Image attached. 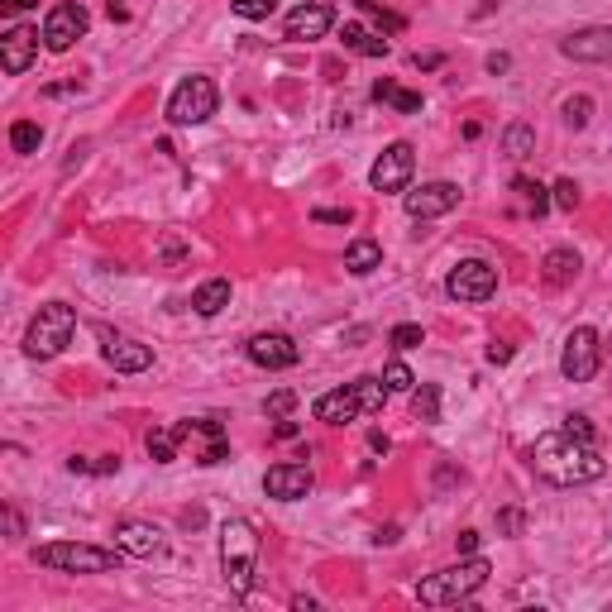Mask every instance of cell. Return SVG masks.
<instances>
[{
	"label": "cell",
	"mask_w": 612,
	"mask_h": 612,
	"mask_svg": "<svg viewBox=\"0 0 612 612\" xmlns=\"http://www.w3.org/2000/svg\"><path fill=\"white\" fill-rule=\"evenodd\" d=\"M531 469L541 474L555 488H579V483H593L608 474V459L603 450L584 436H569L565 426L560 431H546V436L531 445Z\"/></svg>",
	"instance_id": "6da1fadb"
},
{
	"label": "cell",
	"mask_w": 612,
	"mask_h": 612,
	"mask_svg": "<svg viewBox=\"0 0 612 612\" xmlns=\"http://www.w3.org/2000/svg\"><path fill=\"white\" fill-rule=\"evenodd\" d=\"M488 574H493V565H488L483 555H469V560L440 569V574H426V579L416 584V598H421L426 608H450V603L474 598V593L488 584Z\"/></svg>",
	"instance_id": "7a4b0ae2"
},
{
	"label": "cell",
	"mask_w": 612,
	"mask_h": 612,
	"mask_svg": "<svg viewBox=\"0 0 612 612\" xmlns=\"http://www.w3.org/2000/svg\"><path fill=\"white\" fill-rule=\"evenodd\" d=\"M254 565H259V536H254V526L244 522V517H230V522L220 526V569H225L230 593H240V598L249 593Z\"/></svg>",
	"instance_id": "3957f363"
},
{
	"label": "cell",
	"mask_w": 612,
	"mask_h": 612,
	"mask_svg": "<svg viewBox=\"0 0 612 612\" xmlns=\"http://www.w3.org/2000/svg\"><path fill=\"white\" fill-rule=\"evenodd\" d=\"M125 560V550L115 546H77V541H53V546H39L34 550V565L53 569V574H110V569H120Z\"/></svg>",
	"instance_id": "277c9868"
},
{
	"label": "cell",
	"mask_w": 612,
	"mask_h": 612,
	"mask_svg": "<svg viewBox=\"0 0 612 612\" xmlns=\"http://www.w3.org/2000/svg\"><path fill=\"white\" fill-rule=\"evenodd\" d=\"M72 330H77V311L67 302L39 306V316L24 330V354H29V359H53V354H63V345L72 340Z\"/></svg>",
	"instance_id": "5b68a950"
},
{
	"label": "cell",
	"mask_w": 612,
	"mask_h": 612,
	"mask_svg": "<svg viewBox=\"0 0 612 612\" xmlns=\"http://www.w3.org/2000/svg\"><path fill=\"white\" fill-rule=\"evenodd\" d=\"M216 106H220V91H216V82L211 77H187L182 87L168 96V120L173 125H206L211 115H216Z\"/></svg>",
	"instance_id": "8992f818"
},
{
	"label": "cell",
	"mask_w": 612,
	"mask_h": 612,
	"mask_svg": "<svg viewBox=\"0 0 612 612\" xmlns=\"http://www.w3.org/2000/svg\"><path fill=\"white\" fill-rule=\"evenodd\" d=\"M445 292H450L455 302H469V306L488 302V297L498 292V268H493V263H483V259L455 263V268H450V278H445Z\"/></svg>",
	"instance_id": "52a82bcc"
},
{
	"label": "cell",
	"mask_w": 612,
	"mask_h": 612,
	"mask_svg": "<svg viewBox=\"0 0 612 612\" xmlns=\"http://www.w3.org/2000/svg\"><path fill=\"white\" fill-rule=\"evenodd\" d=\"M598 359H603V345H598V330L574 326L565 340V354H560V373L569 383H589L598 373Z\"/></svg>",
	"instance_id": "ba28073f"
},
{
	"label": "cell",
	"mask_w": 612,
	"mask_h": 612,
	"mask_svg": "<svg viewBox=\"0 0 612 612\" xmlns=\"http://www.w3.org/2000/svg\"><path fill=\"white\" fill-rule=\"evenodd\" d=\"M412 168H416L412 144H388L378 153V163L369 168V187L373 192H402L412 182Z\"/></svg>",
	"instance_id": "9c48e42d"
},
{
	"label": "cell",
	"mask_w": 612,
	"mask_h": 612,
	"mask_svg": "<svg viewBox=\"0 0 612 612\" xmlns=\"http://www.w3.org/2000/svg\"><path fill=\"white\" fill-rule=\"evenodd\" d=\"M87 24H91V15L82 5H72V0H67V5H53L44 20V48L48 53H67V48L87 34Z\"/></svg>",
	"instance_id": "30bf717a"
},
{
	"label": "cell",
	"mask_w": 612,
	"mask_h": 612,
	"mask_svg": "<svg viewBox=\"0 0 612 612\" xmlns=\"http://www.w3.org/2000/svg\"><path fill=\"white\" fill-rule=\"evenodd\" d=\"M560 53L574 63H612V24H589L560 39Z\"/></svg>",
	"instance_id": "8fae6325"
},
{
	"label": "cell",
	"mask_w": 612,
	"mask_h": 612,
	"mask_svg": "<svg viewBox=\"0 0 612 612\" xmlns=\"http://www.w3.org/2000/svg\"><path fill=\"white\" fill-rule=\"evenodd\" d=\"M244 354H249L259 369H292V364L302 359L297 340H292V335H283V330H263V335H254V340L244 345Z\"/></svg>",
	"instance_id": "7c38bea8"
},
{
	"label": "cell",
	"mask_w": 612,
	"mask_h": 612,
	"mask_svg": "<svg viewBox=\"0 0 612 612\" xmlns=\"http://www.w3.org/2000/svg\"><path fill=\"white\" fill-rule=\"evenodd\" d=\"M311 483H316V474L306 469V464H273L268 474H263V493L268 498H278V503H297V498H306L311 493Z\"/></svg>",
	"instance_id": "4fadbf2b"
},
{
	"label": "cell",
	"mask_w": 612,
	"mask_h": 612,
	"mask_svg": "<svg viewBox=\"0 0 612 612\" xmlns=\"http://www.w3.org/2000/svg\"><path fill=\"white\" fill-rule=\"evenodd\" d=\"M34 58H39V29H29V24H10V29H5V39H0V67H5L10 77H20V72H29Z\"/></svg>",
	"instance_id": "5bb4252c"
},
{
	"label": "cell",
	"mask_w": 612,
	"mask_h": 612,
	"mask_svg": "<svg viewBox=\"0 0 612 612\" xmlns=\"http://www.w3.org/2000/svg\"><path fill=\"white\" fill-rule=\"evenodd\" d=\"M330 24H335V10H330V5H321V0H311V5H297V10L287 15L283 39H292V44H306V39H326Z\"/></svg>",
	"instance_id": "9a60e30c"
},
{
	"label": "cell",
	"mask_w": 612,
	"mask_h": 612,
	"mask_svg": "<svg viewBox=\"0 0 612 612\" xmlns=\"http://www.w3.org/2000/svg\"><path fill=\"white\" fill-rule=\"evenodd\" d=\"M402 206H407V216H412V220L445 216V211H455V206H459V187H455V182H426L421 192H407V197H402Z\"/></svg>",
	"instance_id": "2e32d148"
},
{
	"label": "cell",
	"mask_w": 612,
	"mask_h": 612,
	"mask_svg": "<svg viewBox=\"0 0 612 612\" xmlns=\"http://www.w3.org/2000/svg\"><path fill=\"white\" fill-rule=\"evenodd\" d=\"M354 416H369L364 412V397H359V383H345V388H335V393L316 397V421L345 426V421H354Z\"/></svg>",
	"instance_id": "e0dca14e"
},
{
	"label": "cell",
	"mask_w": 612,
	"mask_h": 612,
	"mask_svg": "<svg viewBox=\"0 0 612 612\" xmlns=\"http://www.w3.org/2000/svg\"><path fill=\"white\" fill-rule=\"evenodd\" d=\"M115 546L125 550V555L153 560V555H163V531L153 522H120L115 526Z\"/></svg>",
	"instance_id": "ac0fdd59"
},
{
	"label": "cell",
	"mask_w": 612,
	"mask_h": 612,
	"mask_svg": "<svg viewBox=\"0 0 612 612\" xmlns=\"http://www.w3.org/2000/svg\"><path fill=\"white\" fill-rule=\"evenodd\" d=\"M106 364L115 373H144L153 364V350L149 345H139V340H120V335H115V340H106Z\"/></svg>",
	"instance_id": "d6986e66"
},
{
	"label": "cell",
	"mask_w": 612,
	"mask_h": 612,
	"mask_svg": "<svg viewBox=\"0 0 612 612\" xmlns=\"http://www.w3.org/2000/svg\"><path fill=\"white\" fill-rule=\"evenodd\" d=\"M225 306H230V283H225V278H206V283L192 292V311H197V316H220Z\"/></svg>",
	"instance_id": "ffe728a7"
},
{
	"label": "cell",
	"mask_w": 612,
	"mask_h": 612,
	"mask_svg": "<svg viewBox=\"0 0 612 612\" xmlns=\"http://www.w3.org/2000/svg\"><path fill=\"white\" fill-rule=\"evenodd\" d=\"M541 268H546L550 287H565L579 278V254H574V249H550L546 259H541Z\"/></svg>",
	"instance_id": "44dd1931"
},
{
	"label": "cell",
	"mask_w": 612,
	"mask_h": 612,
	"mask_svg": "<svg viewBox=\"0 0 612 612\" xmlns=\"http://www.w3.org/2000/svg\"><path fill=\"white\" fill-rule=\"evenodd\" d=\"M345 268H350L354 278H369L373 268H383V249H378V240H354L350 249H345Z\"/></svg>",
	"instance_id": "7402d4cb"
},
{
	"label": "cell",
	"mask_w": 612,
	"mask_h": 612,
	"mask_svg": "<svg viewBox=\"0 0 612 612\" xmlns=\"http://www.w3.org/2000/svg\"><path fill=\"white\" fill-rule=\"evenodd\" d=\"M345 48L364 53V58H383V53H388V39H373L364 24H345Z\"/></svg>",
	"instance_id": "603a6c76"
},
{
	"label": "cell",
	"mask_w": 612,
	"mask_h": 612,
	"mask_svg": "<svg viewBox=\"0 0 612 612\" xmlns=\"http://www.w3.org/2000/svg\"><path fill=\"white\" fill-rule=\"evenodd\" d=\"M177 426H158V431H149V455L153 464H173L177 459Z\"/></svg>",
	"instance_id": "cb8c5ba5"
},
{
	"label": "cell",
	"mask_w": 612,
	"mask_h": 612,
	"mask_svg": "<svg viewBox=\"0 0 612 612\" xmlns=\"http://www.w3.org/2000/svg\"><path fill=\"white\" fill-rule=\"evenodd\" d=\"M503 149H507V158H531L536 153V130L531 125H512L503 134Z\"/></svg>",
	"instance_id": "d4e9b609"
},
{
	"label": "cell",
	"mask_w": 612,
	"mask_h": 612,
	"mask_svg": "<svg viewBox=\"0 0 612 612\" xmlns=\"http://www.w3.org/2000/svg\"><path fill=\"white\" fill-rule=\"evenodd\" d=\"M412 412L421 416V421H440V388H436V383H421V388H412Z\"/></svg>",
	"instance_id": "484cf974"
},
{
	"label": "cell",
	"mask_w": 612,
	"mask_h": 612,
	"mask_svg": "<svg viewBox=\"0 0 612 612\" xmlns=\"http://www.w3.org/2000/svg\"><path fill=\"white\" fill-rule=\"evenodd\" d=\"M39 144H44V130H39L34 120H20V125L10 130V149L15 153H39Z\"/></svg>",
	"instance_id": "4316f807"
},
{
	"label": "cell",
	"mask_w": 612,
	"mask_h": 612,
	"mask_svg": "<svg viewBox=\"0 0 612 612\" xmlns=\"http://www.w3.org/2000/svg\"><path fill=\"white\" fill-rule=\"evenodd\" d=\"M383 383H388V393H412L416 388V378H412V369L402 364V359H393L388 369H383Z\"/></svg>",
	"instance_id": "83f0119b"
},
{
	"label": "cell",
	"mask_w": 612,
	"mask_h": 612,
	"mask_svg": "<svg viewBox=\"0 0 612 612\" xmlns=\"http://www.w3.org/2000/svg\"><path fill=\"white\" fill-rule=\"evenodd\" d=\"M512 187H517V192H522V197L531 201V211H536V216H541V211H550V206H555V201L546 197V187H541V182H531V177H517Z\"/></svg>",
	"instance_id": "f1b7e54d"
},
{
	"label": "cell",
	"mask_w": 612,
	"mask_h": 612,
	"mask_svg": "<svg viewBox=\"0 0 612 612\" xmlns=\"http://www.w3.org/2000/svg\"><path fill=\"white\" fill-rule=\"evenodd\" d=\"M230 5H235L240 20H268L278 10V0H230Z\"/></svg>",
	"instance_id": "f546056e"
},
{
	"label": "cell",
	"mask_w": 612,
	"mask_h": 612,
	"mask_svg": "<svg viewBox=\"0 0 612 612\" xmlns=\"http://www.w3.org/2000/svg\"><path fill=\"white\" fill-rule=\"evenodd\" d=\"M589 115H593V101H589V96H569V101H565V125L584 130V125H589Z\"/></svg>",
	"instance_id": "4dcf8cb0"
},
{
	"label": "cell",
	"mask_w": 612,
	"mask_h": 612,
	"mask_svg": "<svg viewBox=\"0 0 612 612\" xmlns=\"http://www.w3.org/2000/svg\"><path fill=\"white\" fill-rule=\"evenodd\" d=\"M292 407H297V393H292V388H278V393H273L268 402H263V412H268V416H278V421H283V416L292 412Z\"/></svg>",
	"instance_id": "1f68e13d"
},
{
	"label": "cell",
	"mask_w": 612,
	"mask_h": 612,
	"mask_svg": "<svg viewBox=\"0 0 612 612\" xmlns=\"http://www.w3.org/2000/svg\"><path fill=\"white\" fill-rule=\"evenodd\" d=\"M550 192H555V197H550V201H555L560 211H574V206H579V187H574L569 177H560V182H555Z\"/></svg>",
	"instance_id": "d6a6232c"
},
{
	"label": "cell",
	"mask_w": 612,
	"mask_h": 612,
	"mask_svg": "<svg viewBox=\"0 0 612 612\" xmlns=\"http://www.w3.org/2000/svg\"><path fill=\"white\" fill-rule=\"evenodd\" d=\"M388 340H393V350H416V345H421V326H412V321H407V326H393Z\"/></svg>",
	"instance_id": "836d02e7"
},
{
	"label": "cell",
	"mask_w": 612,
	"mask_h": 612,
	"mask_svg": "<svg viewBox=\"0 0 612 612\" xmlns=\"http://www.w3.org/2000/svg\"><path fill=\"white\" fill-rule=\"evenodd\" d=\"M522 526H526V517L517 512V507H507V512H498V531H503V536H522Z\"/></svg>",
	"instance_id": "e575fe53"
},
{
	"label": "cell",
	"mask_w": 612,
	"mask_h": 612,
	"mask_svg": "<svg viewBox=\"0 0 612 612\" xmlns=\"http://www.w3.org/2000/svg\"><path fill=\"white\" fill-rule=\"evenodd\" d=\"M359 5H364V10H369L373 20L383 24V29H393V34L402 29V15H388V10H378V0H359Z\"/></svg>",
	"instance_id": "d590c367"
},
{
	"label": "cell",
	"mask_w": 612,
	"mask_h": 612,
	"mask_svg": "<svg viewBox=\"0 0 612 612\" xmlns=\"http://www.w3.org/2000/svg\"><path fill=\"white\" fill-rule=\"evenodd\" d=\"M393 106L402 110V115H416V110H421V96H416V91H397Z\"/></svg>",
	"instance_id": "8d00e7d4"
},
{
	"label": "cell",
	"mask_w": 612,
	"mask_h": 612,
	"mask_svg": "<svg viewBox=\"0 0 612 612\" xmlns=\"http://www.w3.org/2000/svg\"><path fill=\"white\" fill-rule=\"evenodd\" d=\"M565 431H569V436H584V440H593L589 416H569V421H565Z\"/></svg>",
	"instance_id": "74e56055"
},
{
	"label": "cell",
	"mask_w": 612,
	"mask_h": 612,
	"mask_svg": "<svg viewBox=\"0 0 612 612\" xmlns=\"http://www.w3.org/2000/svg\"><path fill=\"white\" fill-rule=\"evenodd\" d=\"M455 546H459V555H474V550H479V531H459Z\"/></svg>",
	"instance_id": "f35d334b"
},
{
	"label": "cell",
	"mask_w": 612,
	"mask_h": 612,
	"mask_svg": "<svg viewBox=\"0 0 612 612\" xmlns=\"http://www.w3.org/2000/svg\"><path fill=\"white\" fill-rule=\"evenodd\" d=\"M507 359H512V345L493 340V345H488V364H507Z\"/></svg>",
	"instance_id": "ab89813d"
},
{
	"label": "cell",
	"mask_w": 612,
	"mask_h": 612,
	"mask_svg": "<svg viewBox=\"0 0 612 612\" xmlns=\"http://www.w3.org/2000/svg\"><path fill=\"white\" fill-rule=\"evenodd\" d=\"M316 220H326V225H350V211H316Z\"/></svg>",
	"instance_id": "60d3db41"
},
{
	"label": "cell",
	"mask_w": 612,
	"mask_h": 612,
	"mask_svg": "<svg viewBox=\"0 0 612 612\" xmlns=\"http://www.w3.org/2000/svg\"><path fill=\"white\" fill-rule=\"evenodd\" d=\"M34 5H39V0H0L5 15H20V10H34Z\"/></svg>",
	"instance_id": "b9f144b4"
},
{
	"label": "cell",
	"mask_w": 612,
	"mask_h": 612,
	"mask_svg": "<svg viewBox=\"0 0 612 612\" xmlns=\"http://www.w3.org/2000/svg\"><path fill=\"white\" fill-rule=\"evenodd\" d=\"M120 469V455H106L101 464H91V474H115Z\"/></svg>",
	"instance_id": "7bdbcfd3"
},
{
	"label": "cell",
	"mask_w": 612,
	"mask_h": 612,
	"mask_svg": "<svg viewBox=\"0 0 612 612\" xmlns=\"http://www.w3.org/2000/svg\"><path fill=\"white\" fill-rule=\"evenodd\" d=\"M393 96H397L393 82H378V87H373V101H393Z\"/></svg>",
	"instance_id": "ee69618b"
},
{
	"label": "cell",
	"mask_w": 612,
	"mask_h": 612,
	"mask_svg": "<svg viewBox=\"0 0 612 612\" xmlns=\"http://www.w3.org/2000/svg\"><path fill=\"white\" fill-rule=\"evenodd\" d=\"M507 67H512V58H507V53H493V58H488V72H507Z\"/></svg>",
	"instance_id": "f6af8a7d"
},
{
	"label": "cell",
	"mask_w": 612,
	"mask_h": 612,
	"mask_svg": "<svg viewBox=\"0 0 612 612\" xmlns=\"http://www.w3.org/2000/svg\"><path fill=\"white\" fill-rule=\"evenodd\" d=\"M412 63H416V67H440V53H416Z\"/></svg>",
	"instance_id": "bcb514c9"
},
{
	"label": "cell",
	"mask_w": 612,
	"mask_h": 612,
	"mask_svg": "<svg viewBox=\"0 0 612 612\" xmlns=\"http://www.w3.org/2000/svg\"><path fill=\"white\" fill-rule=\"evenodd\" d=\"M5 526H10V536H20L24 522H20V512H5Z\"/></svg>",
	"instance_id": "7dc6e473"
},
{
	"label": "cell",
	"mask_w": 612,
	"mask_h": 612,
	"mask_svg": "<svg viewBox=\"0 0 612 612\" xmlns=\"http://www.w3.org/2000/svg\"><path fill=\"white\" fill-rule=\"evenodd\" d=\"M297 436V421H278V440H292Z\"/></svg>",
	"instance_id": "c3c4849f"
}]
</instances>
